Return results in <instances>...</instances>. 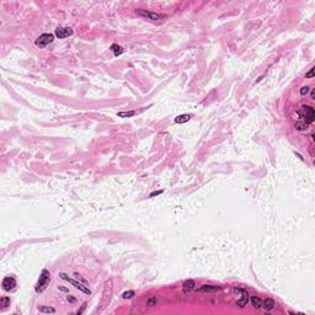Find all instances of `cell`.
Masks as SVG:
<instances>
[{
    "instance_id": "cell-1",
    "label": "cell",
    "mask_w": 315,
    "mask_h": 315,
    "mask_svg": "<svg viewBox=\"0 0 315 315\" xmlns=\"http://www.w3.org/2000/svg\"><path fill=\"white\" fill-rule=\"evenodd\" d=\"M297 115H298V119L297 122H302V123H305V125H310L315 121V112H314V108L311 106H308V105H303L298 111H297Z\"/></svg>"
},
{
    "instance_id": "cell-2",
    "label": "cell",
    "mask_w": 315,
    "mask_h": 315,
    "mask_svg": "<svg viewBox=\"0 0 315 315\" xmlns=\"http://www.w3.org/2000/svg\"><path fill=\"white\" fill-rule=\"evenodd\" d=\"M50 282V273L48 270H42V272H41V275H39V278H38V282L36 284V292L37 293H42L47 287H48V284Z\"/></svg>"
},
{
    "instance_id": "cell-3",
    "label": "cell",
    "mask_w": 315,
    "mask_h": 315,
    "mask_svg": "<svg viewBox=\"0 0 315 315\" xmlns=\"http://www.w3.org/2000/svg\"><path fill=\"white\" fill-rule=\"evenodd\" d=\"M59 277L62 278V279H64V281H67V282H69L70 284H72V286H74V288L79 289L80 292H83V293H85V294H89V296L91 294V291L87 288V286H85L84 283H80V281H76V279H74V278L68 277L67 273L60 272V273H59Z\"/></svg>"
},
{
    "instance_id": "cell-4",
    "label": "cell",
    "mask_w": 315,
    "mask_h": 315,
    "mask_svg": "<svg viewBox=\"0 0 315 315\" xmlns=\"http://www.w3.org/2000/svg\"><path fill=\"white\" fill-rule=\"evenodd\" d=\"M53 41H54V36H53L52 33H42L41 36H38V37L36 38L35 43H36V46L39 47V48H44V47H47L49 43H52Z\"/></svg>"
},
{
    "instance_id": "cell-5",
    "label": "cell",
    "mask_w": 315,
    "mask_h": 315,
    "mask_svg": "<svg viewBox=\"0 0 315 315\" xmlns=\"http://www.w3.org/2000/svg\"><path fill=\"white\" fill-rule=\"evenodd\" d=\"M234 293H238L241 296L240 299L236 300V305L239 308H245L249 303V293L246 292V289L244 288H234Z\"/></svg>"
},
{
    "instance_id": "cell-6",
    "label": "cell",
    "mask_w": 315,
    "mask_h": 315,
    "mask_svg": "<svg viewBox=\"0 0 315 315\" xmlns=\"http://www.w3.org/2000/svg\"><path fill=\"white\" fill-rule=\"evenodd\" d=\"M137 14L142 17H145V19H149V20H153V21H158V20H162L165 16L161 15V14H158V13H153V11H148V10H144V9H138L137 10Z\"/></svg>"
},
{
    "instance_id": "cell-7",
    "label": "cell",
    "mask_w": 315,
    "mask_h": 315,
    "mask_svg": "<svg viewBox=\"0 0 315 315\" xmlns=\"http://www.w3.org/2000/svg\"><path fill=\"white\" fill-rule=\"evenodd\" d=\"M1 286H3V289L6 291V292H10V291H14L16 288V279L14 277H5L1 282Z\"/></svg>"
},
{
    "instance_id": "cell-8",
    "label": "cell",
    "mask_w": 315,
    "mask_h": 315,
    "mask_svg": "<svg viewBox=\"0 0 315 315\" xmlns=\"http://www.w3.org/2000/svg\"><path fill=\"white\" fill-rule=\"evenodd\" d=\"M74 33V31H73V28L72 27H58L57 30H56V36L58 37V38H67V37H69V36H72Z\"/></svg>"
},
{
    "instance_id": "cell-9",
    "label": "cell",
    "mask_w": 315,
    "mask_h": 315,
    "mask_svg": "<svg viewBox=\"0 0 315 315\" xmlns=\"http://www.w3.org/2000/svg\"><path fill=\"white\" fill-rule=\"evenodd\" d=\"M220 287L213 286V284H202V286L198 288V292H206V293H214V292H219Z\"/></svg>"
},
{
    "instance_id": "cell-10",
    "label": "cell",
    "mask_w": 315,
    "mask_h": 315,
    "mask_svg": "<svg viewBox=\"0 0 315 315\" xmlns=\"http://www.w3.org/2000/svg\"><path fill=\"white\" fill-rule=\"evenodd\" d=\"M275 307H276V303H275V300H273V299L266 298L265 300H262V308L265 309V310L270 311L272 309H275Z\"/></svg>"
},
{
    "instance_id": "cell-11",
    "label": "cell",
    "mask_w": 315,
    "mask_h": 315,
    "mask_svg": "<svg viewBox=\"0 0 315 315\" xmlns=\"http://www.w3.org/2000/svg\"><path fill=\"white\" fill-rule=\"evenodd\" d=\"M196 287V283L193 279H187L184 282V284H182V288H184V292L185 293H188L191 291H193Z\"/></svg>"
},
{
    "instance_id": "cell-12",
    "label": "cell",
    "mask_w": 315,
    "mask_h": 315,
    "mask_svg": "<svg viewBox=\"0 0 315 315\" xmlns=\"http://www.w3.org/2000/svg\"><path fill=\"white\" fill-rule=\"evenodd\" d=\"M251 304H252V307L255 308V309H260V308H262V299L261 298H259V297H256V296H253V297H251Z\"/></svg>"
},
{
    "instance_id": "cell-13",
    "label": "cell",
    "mask_w": 315,
    "mask_h": 315,
    "mask_svg": "<svg viewBox=\"0 0 315 315\" xmlns=\"http://www.w3.org/2000/svg\"><path fill=\"white\" fill-rule=\"evenodd\" d=\"M191 117H192V115H180V116H177L176 118H175V122L176 123H186V122H188L190 119H191Z\"/></svg>"
},
{
    "instance_id": "cell-14",
    "label": "cell",
    "mask_w": 315,
    "mask_h": 315,
    "mask_svg": "<svg viewBox=\"0 0 315 315\" xmlns=\"http://www.w3.org/2000/svg\"><path fill=\"white\" fill-rule=\"evenodd\" d=\"M111 50H112L113 54H115L116 57H117V56H121L122 53L125 52V49L122 48L121 46H118V44H112V46H111Z\"/></svg>"
},
{
    "instance_id": "cell-15",
    "label": "cell",
    "mask_w": 315,
    "mask_h": 315,
    "mask_svg": "<svg viewBox=\"0 0 315 315\" xmlns=\"http://www.w3.org/2000/svg\"><path fill=\"white\" fill-rule=\"evenodd\" d=\"M10 303H11V300H10V298L6 297V296L1 297V299H0V305H1V309H3V310L6 309V308L10 305Z\"/></svg>"
},
{
    "instance_id": "cell-16",
    "label": "cell",
    "mask_w": 315,
    "mask_h": 315,
    "mask_svg": "<svg viewBox=\"0 0 315 315\" xmlns=\"http://www.w3.org/2000/svg\"><path fill=\"white\" fill-rule=\"evenodd\" d=\"M38 310L41 311V313H46V314H53V313H56V309L54 308H52V307H39L38 308Z\"/></svg>"
},
{
    "instance_id": "cell-17",
    "label": "cell",
    "mask_w": 315,
    "mask_h": 315,
    "mask_svg": "<svg viewBox=\"0 0 315 315\" xmlns=\"http://www.w3.org/2000/svg\"><path fill=\"white\" fill-rule=\"evenodd\" d=\"M136 296V292L134 291H127L125 292L123 294H122V298H125V299H130V298H133Z\"/></svg>"
},
{
    "instance_id": "cell-18",
    "label": "cell",
    "mask_w": 315,
    "mask_h": 315,
    "mask_svg": "<svg viewBox=\"0 0 315 315\" xmlns=\"http://www.w3.org/2000/svg\"><path fill=\"white\" fill-rule=\"evenodd\" d=\"M158 304V299L155 297H150L148 300H147V305L148 307H155Z\"/></svg>"
},
{
    "instance_id": "cell-19",
    "label": "cell",
    "mask_w": 315,
    "mask_h": 315,
    "mask_svg": "<svg viewBox=\"0 0 315 315\" xmlns=\"http://www.w3.org/2000/svg\"><path fill=\"white\" fill-rule=\"evenodd\" d=\"M136 112L134 111H128V112H118L117 116L118 117H132V116H134Z\"/></svg>"
},
{
    "instance_id": "cell-20",
    "label": "cell",
    "mask_w": 315,
    "mask_h": 315,
    "mask_svg": "<svg viewBox=\"0 0 315 315\" xmlns=\"http://www.w3.org/2000/svg\"><path fill=\"white\" fill-rule=\"evenodd\" d=\"M309 91H310V87H309V86H303V87L300 89L299 93H300L302 96H305V95H308Z\"/></svg>"
},
{
    "instance_id": "cell-21",
    "label": "cell",
    "mask_w": 315,
    "mask_h": 315,
    "mask_svg": "<svg viewBox=\"0 0 315 315\" xmlns=\"http://www.w3.org/2000/svg\"><path fill=\"white\" fill-rule=\"evenodd\" d=\"M74 276H75V278H76V279L81 281V282H83V283L85 284V286H87V282H86V279H84L83 277H80V275H79V273H76V272H75V273H74ZM87 287H89V286H87Z\"/></svg>"
},
{
    "instance_id": "cell-22",
    "label": "cell",
    "mask_w": 315,
    "mask_h": 315,
    "mask_svg": "<svg viewBox=\"0 0 315 315\" xmlns=\"http://www.w3.org/2000/svg\"><path fill=\"white\" fill-rule=\"evenodd\" d=\"M314 70H315V68H311L309 72L305 74V78H308V79H313L314 78Z\"/></svg>"
},
{
    "instance_id": "cell-23",
    "label": "cell",
    "mask_w": 315,
    "mask_h": 315,
    "mask_svg": "<svg viewBox=\"0 0 315 315\" xmlns=\"http://www.w3.org/2000/svg\"><path fill=\"white\" fill-rule=\"evenodd\" d=\"M162 190H160V191H154V192H151V193L149 195V197H156V196H160L161 193H162Z\"/></svg>"
},
{
    "instance_id": "cell-24",
    "label": "cell",
    "mask_w": 315,
    "mask_h": 315,
    "mask_svg": "<svg viewBox=\"0 0 315 315\" xmlns=\"http://www.w3.org/2000/svg\"><path fill=\"white\" fill-rule=\"evenodd\" d=\"M85 308H86V303H84V304H83V307H81V309H80V310H78V311H76V314H78V315L83 314V311L85 310Z\"/></svg>"
},
{
    "instance_id": "cell-25",
    "label": "cell",
    "mask_w": 315,
    "mask_h": 315,
    "mask_svg": "<svg viewBox=\"0 0 315 315\" xmlns=\"http://www.w3.org/2000/svg\"><path fill=\"white\" fill-rule=\"evenodd\" d=\"M67 300H68L69 303H75V302H76V299H75L74 297H72V296H68V297H67Z\"/></svg>"
},
{
    "instance_id": "cell-26",
    "label": "cell",
    "mask_w": 315,
    "mask_h": 315,
    "mask_svg": "<svg viewBox=\"0 0 315 315\" xmlns=\"http://www.w3.org/2000/svg\"><path fill=\"white\" fill-rule=\"evenodd\" d=\"M310 99H311V100H314V99H315V91H314V89H311V93H310Z\"/></svg>"
},
{
    "instance_id": "cell-27",
    "label": "cell",
    "mask_w": 315,
    "mask_h": 315,
    "mask_svg": "<svg viewBox=\"0 0 315 315\" xmlns=\"http://www.w3.org/2000/svg\"><path fill=\"white\" fill-rule=\"evenodd\" d=\"M58 288H59L60 291H63V292H69V291H68L67 288H64V287H58Z\"/></svg>"
}]
</instances>
